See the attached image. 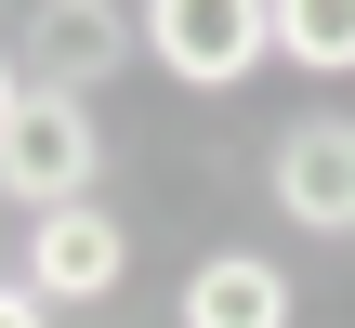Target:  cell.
<instances>
[{
    "label": "cell",
    "instance_id": "8",
    "mask_svg": "<svg viewBox=\"0 0 355 328\" xmlns=\"http://www.w3.org/2000/svg\"><path fill=\"white\" fill-rule=\"evenodd\" d=\"M0 328H53V302H40L26 276H0Z\"/></svg>",
    "mask_w": 355,
    "mask_h": 328
},
{
    "label": "cell",
    "instance_id": "7",
    "mask_svg": "<svg viewBox=\"0 0 355 328\" xmlns=\"http://www.w3.org/2000/svg\"><path fill=\"white\" fill-rule=\"evenodd\" d=\"M277 53L303 79H355V0H277Z\"/></svg>",
    "mask_w": 355,
    "mask_h": 328
},
{
    "label": "cell",
    "instance_id": "2",
    "mask_svg": "<svg viewBox=\"0 0 355 328\" xmlns=\"http://www.w3.org/2000/svg\"><path fill=\"white\" fill-rule=\"evenodd\" d=\"M92 171H105L92 105H79V92H26V105H13V131H0V197L40 224V210H79V197H92Z\"/></svg>",
    "mask_w": 355,
    "mask_h": 328
},
{
    "label": "cell",
    "instance_id": "6",
    "mask_svg": "<svg viewBox=\"0 0 355 328\" xmlns=\"http://www.w3.org/2000/svg\"><path fill=\"white\" fill-rule=\"evenodd\" d=\"M184 328H290V263L263 250H211L184 276Z\"/></svg>",
    "mask_w": 355,
    "mask_h": 328
},
{
    "label": "cell",
    "instance_id": "3",
    "mask_svg": "<svg viewBox=\"0 0 355 328\" xmlns=\"http://www.w3.org/2000/svg\"><path fill=\"white\" fill-rule=\"evenodd\" d=\"M132 39H145L132 0H26V92H79L92 105L132 66Z\"/></svg>",
    "mask_w": 355,
    "mask_h": 328
},
{
    "label": "cell",
    "instance_id": "9",
    "mask_svg": "<svg viewBox=\"0 0 355 328\" xmlns=\"http://www.w3.org/2000/svg\"><path fill=\"white\" fill-rule=\"evenodd\" d=\"M13 105H26V66H13V53H0V131H13Z\"/></svg>",
    "mask_w": 355,
    "mask_h": 328
},
{
    "label": "cell",
    "instance_id": "1",
    "mask_svg": "<svg viewBox=\"0 0 355 328\" xmlns=\"http://www.w3.org/2000/svg\"><path fill=\"white\" fill-rule=\"evenodd\" d=\"M145 13V66L184 92H250L277 53V0H132Z\"/></svg>",
    "mask_w": 355,
    "mask_h": 328
},
{
    "label": "cell",
    "instance_id": "4",
    "mask_svg": "<svg viewBox=\"0 0 355 328\" xmlns=\"http://www.w3.org/2000/svg\"><path fill=\"white\" fill-rule=\"evenodd\" d=\"M119 276H132V224H119V210H92V197H79V210H40V224H26V289H40L53 316L105 302Z\"/></svg>",
    "mask_w": 355,
    "mask_h": 328
},
{
    "label": "cell",
    "instance_id": "5",
    "mask_svg": "<svg viewBox=\"0 0 355 328\" xmlns=\"http://www.w3.org/2000/svg\"><path fill=\"white\" fill-rule=\"evenodd\" d=\"M263 197L303 237H355V118H290L263 158Z\"/></svg>",
    "mask_w": 355,
    "mask_h": 328
}]
</instances>
